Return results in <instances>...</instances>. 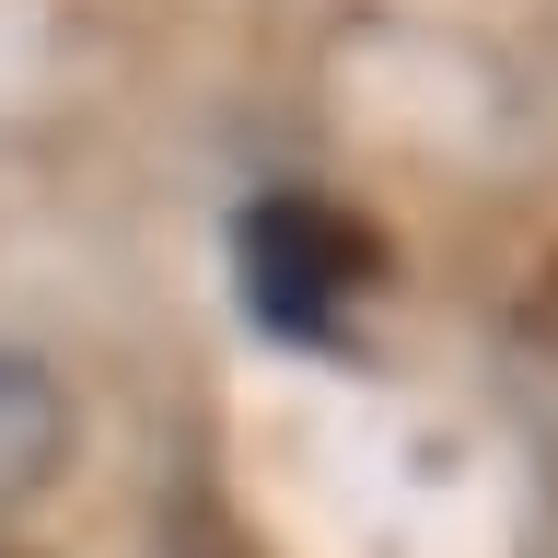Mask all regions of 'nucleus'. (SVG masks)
<instances>
[{"label":"nucleus","mask_w":558,"mask_h":558,"mask_svg":"<svg viewBox=\"0 0 558 558\" xmlns=\"http://www.w3.org/2000/svg\"><path fill=\"white\" fill-rule=\"evenodd\" d=\"M233 279H244V303H256V326L338 338V314L384 279V233L349 221L338 198H314V186H279V198H256L233 221Z\"/></svg>","instance_id":"nucleus-1"},{"label":"nucleus","mask_w":558,"mask_h":558,"mask_svg":"<svg viewBox=\"0 0 558 558\" xmlns=\"http://www.w3.org/2000/svg\"><path fill=\"white\" fill-rule=\"evenodd\" d=\"M59 465H70V396L35 373L24 349H0V512L35 500Z\"/></svg>","instance_id":"nucleus-2"},{"label":"nucleus","mask_w":558,"mask_h":558,"mask_svg":"<svg viewBox=\"0 0 558 558\" xmlns=\"http://www.w3.org/2000/svg\"><path fill=\"white\" fill-rule=\"evenodd\" d=\"M0 558H12V547H0Z\"/></svg>","instance_id":"nucleus-3"}]
</instances>
